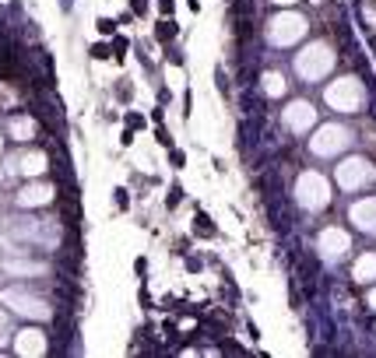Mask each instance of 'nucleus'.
<instances>
[{"instance_id": "nucleus-4", "label": "nucleus", "mask_w": 376, "mask_h": 358, "mask_svg": "<svg viewBox=\"0 0 376 358\" xmlns=\"http://www.w3.org/2000/svg\"><path fill=\"white\" fill-rule=\"evenodd\" d=\"M92 56H95V60H106L109 50H106V46H92Z\"/></svg>"}, {"instance_id": "nucleus-1", "label": "nucleus", "mask_w": 376, "mask_h": 358, "mask_svg": "<svg viewBox=\"0 0 376 358\" xmlns=\"http://www.w3.org/2000/svg\"><path fill=\"white\" fill-rule=\"evenodd\" d=\"M172 35H176V25L172 21H162L159 25V39H172Z\"/></svg>"}, {"instance_id": "nucleus-2", "label": "nucleus", "mask_w": 376, "mask_h": 358, "mask_svg": "<svg viewBox=\"0 0 376 358\" xmlns=\"http://www.w3.org/2000/svg\"><path fill=\"white\" fill-rule=\"evenodd\" d=\"M112 28H116V21H109V18L99 21V32H102V35H112Z\"/></svg>"}, {"instance_id": "nucleus-3", "label": "nucleus", "mask_w": 376, "mask_h": 358, "mask_svg": "<svg viewBox=\"0 0 376 358\" xmlns=\"http://www.w3.org/2000/svg\"><path fill=\"white\" fill-rule=\"evenodd\" d=\"M112 50H116V60H123V53H127V39H116V43H112Z\"/></svg>"}]
</instances>
